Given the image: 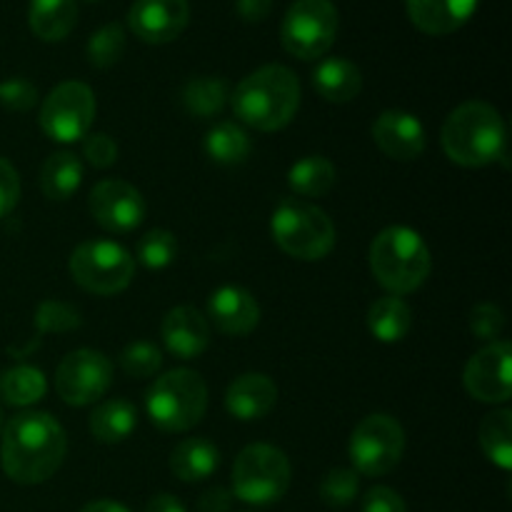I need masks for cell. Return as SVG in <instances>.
I'll use <instances>...</instances> for the list:
<instances>
[{"label": "cell", "instance_id": "cell-1", "mask_svg": "<svg viewBox=\"0 0 512 512\" xmlns=\"http://www.w3.org/2000/svg\"><path fill=\"white\" fill-rule=\"evenodd\" d=\"M68 453L65 430L48 413H20L3 425L0 465L13 483L38 485L53 478Z\"/></svg>", "mask_w": 512, "mask_h": 512}, {"label": "cell", "instance_id": "cell-2", "mask_svg": "<svg viewBox=\"0 0 512 512\" xmlns=\"http://www.w3.org/2000/svg\"><path fill=\"white\" fill-rule=\"evenodd\" d=\"M233 113L248 128L270 133L295 118L300 108V80L285 65H263L233 90Z\"/></svg>", "mask_w": 512, "mask_h": 512}, {"label": "cell", "instance_id": "cell-3", "mask_svg": "<svg viewBox=\"0 0 512 512\" xmlns=\"http://www.w3.org/2000/svg\"><path fill=\"white\" fill-rule=\"evenodd\" d=\"M445 155L463 168H485L505 158V120L483 100H468L448 115L440 133Z\"/></svg>", "mask_w": 512, "mask_h": 512}, {"label": "cell", "instance_id": "cell-4", "mask_svg": "<svg viewBox=\"0 0 512 512\" xmlns=\"http://www.w3.org/2000/svg\"><path fill=\"white\" fill-rule=\"evenodd\" d=\"M433 258L413 228L393 225L380 230L370 245V270L390 295H408L428 280Z\"/></svg>", "mask_w": 512, "mask_h": 512}, {"label": "cell", "instance_id": "cell-5", "mask_svg": "<svg viewBox=\"0 0 512 512\" xmlns=\"http://www.w3.org/2000/svg\"><path fill=\"white\" fill-rule=\"evenodd\" d=\"M270 233L290 258L315 263L335 248V225L323 208L303 198H285L275 205Z\"/></svg>", "mask_w": 512, "mask_h": 512}, {"label": "cell", "instance_id": "cell-6", "mask_svg": "<svg viewBox=\"0 0 512 512\" xmlns=\"http://www.w3.org/2000/svg\"><path fill=\"white\" fill-rule=\"evenodd\" d=\"M208 385L195 370L178 368L155 378L145 395L148 418L165 433H185L203 420Z\"/></svg>", "mask_w": 512, "mask_h": 512}, {"label": "cell", "instance_id": "cell-7", "mask_svg": "<svg viewBox=\"0 0 512 512\" xmlns=\"http://www.w3.org/2000/svg\"><path fill=\"white\" fill-rule=\"evenodd\" d=\"M290 470L288 455L268 443L248 445L235 458L233 465V490L230 493L248 505H273L288 493Z\"/></svg>", "mask_w": 512, "mask_h": 512}, {"label": "cell", "instance_id": "cell-8", "mask_svg": "<svg viewBox=\"0 0 512 512\" xmlns=\"http://www.w3.org/2000/svg\"><path fill=\"white\" fill-rule=\"evenodd\" d=\"M68 270L88 293L115 295L133 283L135 260L113 240H85L70 255Z\"/></svg>", "mask_w": 512, "mask_h": 512}, {"label": "cell", "instance_id": "cell-9", "mask_svg": "<svg viewBox=\"0 0 512 512\" xmlns=\"http://www.w3.org/2000/svg\"><path fill=\"white\" fill-rule=\"evenodd\" d=\"M338 8L333 0H295L280 25L283 48L298 60H318L338 38Z\"/></svg>", "mask_w": 512, "mask_h": 512}, {"label": "cell", "instance_id": "cell-10", "mask_svg": "<svg viewBox=\"0 0 512 512\" xmlns=\"http://www.w3.org/2000/svg\"><path fill=\"white\" fill-rule=\"evenodd\" d=\"M355 473L380 478L398 468L405 453V433L393 415L373 413L355 425L348 443Z\"/></svg>", "mask_w": 512, "mask_h": 512}, {"label": "cell", "instance_id": "cell-11", "mask_svg": "<svg viewBox=\"0 0 512 512\" xmlns=\"http://www.w3.org/2000/svg\"><path fill=\"white\" fill-rule=\"evenodd\" d=\"M95 120V95L80 80H68L50 90L40 108V128L58 143L85 138Z\"/></svg>", "mask_w": 512, "mask_h": 512}, {"label": "cell", "instance_id": "cell-12", "mask_svg": "<svg viewBox=\"0 0 512 512\" xmlns=\"http://www.w3.org/2000/svg\"><path fill=\"white\" fill-rule=\"evenodd\" d=\"M113 385V363L100 350H75L65 355L55 373V393L75 408L93 405Z\"/></svg>", "mask_w": 512, "mask_h": 512}, {"label": "cell", "instance_id": "cell-13", "mask_svg": "<svg viewBox=\"0 0 512 512\" xmlns=\"http://www.w3.org/2000/svg\"><path fill=\"white\" fill-rule=\"evenodd\" d=\"M512 348L508 340H495L468 360L463 373L465 390L480 403L500 405L512 398Z\"/></svg>", "mask_w": 512, "mask_h": 512}, {"label": "cell", "instance_id": "cell-14", "mask_svg": "<svg viewBox=\"0 0 512 512\" xmlns=\"http://www.w3.org/2000/svg\"><path fill=\"white\" fill-rule=\"evenodd\" d=\"M90 213L108 233H133L145 220L148 205L140 190L125 180H100L90 193Z\"/></svg>", "mask_w": 512, "mask_h": 512}, {"label": "cell", "instance_id": "cell-15", "mask_svg": "<svg viewBox=\"0 0 512 512\" xmlns=\"http://www.w3.org/2000/svg\"><path fill=\"white\" fill-rule=\"evenodd\" d=\"M188 23V0H135L128 10V28L148 45H165L180 38Z\"/></svg>", "mask_w": 512, "mask_h": 512}, {"label": "cell", "instance_id": "cell-16", "mask_svg": "<svg viewBox=\"0 0 512 512\" xmlns=\"http://www.w3.org/2000/svg\"><path fill=\"white\" fill-rule=\"evenodd\" d=\"M373 140L388 158L400 160V163L420 158L428 143L423 123L405 110L380 113L373 123Z\"/></svg>", "mask_w": 512, "mask_h": 512}, {"label": "cell", "instance_id": "cell-17", "mask_svg": "<svg viewBox=\"0 0 512 512\" xmlns=\"http://www.w3.org/2000/svg\"><path fill=\"white\" fill-rule=\"evenodd\" d=\"M208 323L225 335H248L260 323V305L245 288L223 285L208 300Z\"/></svg>", "mask_w": 512, "mask_h": 512}, {"label": "cell", "instance_id": "cell-18", "mask_svg": "<svg viewBox=\"0 0 512 512\" xmlns=\"http://www.w3.org/2000/svg\"><path fill=\"white\" fill-rule=\"evenodd\" d=\"M163 343L180 360L203 355L210 345V323L193 305H178L163 320Z\"/></svg>", "mask_w": 512, "mask_h": 512}, {"label": "cell", "instance_id": "cell-19", "mask_svg": "<svg viewBox=\"0 0 512 512\" xmlns=\"http://www.w3.org/2000/svg\"><path fill=\"white\" fill-rule=\"evenodd\" d=\"M278 403V385L263 373H245L225 390V410L243 423H255L273 413Z\"/></svg>", "mask_w": 512, "mask_h": 512}, {"label": "cell", "instance_id": "cell-20", "mask_svg": "<svg viewBox=\"0 0 512 512\" xmlns=\"http://www.w3.org/2000/svg\"><path fill=\"white\" fill-rule=\"evenodd\" d=\"M478 3L480 0H405V10L420 33L450 35L473 18Z\"/></svg>", "mask_w": 512, "mask_h": 512}, {"label": "cell", "instance_id": "cell-21", "mask_svg": "<svg viewBox=\"0 0 512 512\" xmlns=\"http://www.w3.org/2000/svg\"><path fill=\"white\" fill-rule=\"evenodd\" d=\"M313 88L330 103H350L363 90V73L345 58H325L313 70Z\"/></svg>", "mask_w": 512, "mask_h": 512}, {"label": "cell", "instance_id": "cell-22", "mask_svg": "<svg viewBox=\"0 0 512 512\" xmlns=\"http://www.w3.org/2000/svg\"><path fill=\"white\" fill-rule=\"evenodd\" d=\"M220 465L218 445L205 438H188L170 453V470L183 483H200L210 478Z\"/></svg>", "mask_w": 512, "mask_h": 512}, {"label": "cell", "instance_id": "cell-23", "mask_svg": "<svg viewBox=\"0 0 512 512\" xmlns=\"http://www.w3.org/2000/svg\"><path fill=\"white\" fill-rule=\"evenodd\" d=\"M75 23H78L75 0H30L28 25L45 43H58L68 38Z\"/></svg>", "mask_w": 512, "mask_h": 512}, {"label": "cell", "instance_id": "cell-24", "mask_svg": "<svg viewBox=\"0 0 512 512\" xmlns=\"http://www.w3.org/2000/svg\"><path fill=\"white\" fill-rule=\"evenodd\" d=\"M138 428V410L123 398H113L100 403L90 415V433L100 443H123Z\"/></svg>", "mask_w": 512, "mask_h": 512}, {"label": "cell", "instance_id": "cell-25", "mask_svg": "<svg viewBox=\"0 0 512 512\" xmlns=\"http://www.w3.org/2000/svg\"><path fill=\"white\" fill-rule=\"evenodd\" d=\"M413 328V310L398 295L375 300L368 310V330L380 343H400Z\"/></svg>", "mask_w": 512, "mask_h": 512}, {"label": "cell", "instance_id": "cell-26", "mask_svg": "<svg viewBox=\"0 0 512 512\" xmlns=\"http://www.w3.org/2000/svg\"><path fill=\"white\" fill-rule=\"evenodd\" d=\"M80 183H83V163L75 158L68 150L53 153L43 163L40 170V188H43L45 198L50 200H68L78 193Z\"/></svg>", "mask_w": 512, "mask_h": 512}, {"label": "cell", "instance_id": "cell-27", "mask_svg": "<svg viewBox=\"0 0 512 512\" xmlns=\"http://www.w3.org/2000/svg\"><path fill=\"white\" fill-rule=\"evenodd\" d=\"M230 98L228 83L220 75H195L185 83L183 95V108L188 110L195 118H213L220 115Z\"/></svg>", "mask_w": 512, "mask_h": 512}, {"label": "cell", "instance_id": "cell-28", "mask_svg": "<svg viewBox=\"0 0 512 512\" xmlns=\"http://www.w3.org/2000/svg\"><path fill=\"white\" fill-rule=\"evenodd\" d=\"M48 393V380L33 365H15L0 375V398L13 408H28Z\"/></svg>", "mask_w": 512, "mask_h": 512}, {"label": "cell", "instance_id": "cell-29", "mask_svg": "<svg viewBox=\"0 0 512 512\" xmlns=\"http://www.w3.org/2000/svg\"><path fill=\"white\" fill-rule=\"evenodd\" d=\"M335 165L323 155H308L290 165L288 185L303 198H320L335 185Z\"/></svg>", "mask_w": 512, "mask_h": 512}, {"label": "cell", "instance_id": "cell-30", "mask_svg": "<svg viewBox=\"0 0 512 512\" xmlns=\"http://www.w3.org/2000/svg\"><path fill=\"white\" fill-rule=\"evenodd\" d=\"M480 448L500 470L512 468V410H493L480 423Z\"/></svg>", "mask_w": 512, "mask_h": 512}, {"label": "cell", "instance_id": "cell-31", "mask_svg": "<svg viewBox=\"0 0 512 512\" xmlns=\"http://www.w3.org/2000/svg\"><path fill=\"white\" fill-rule=\"evenodd\" d=\"M205 155L218 165H240L250 155V138L238 123H218L205 133Z\"/></svg>", "mask_w": 512, "mask_h": 512}, {"label": "cell", "instance_id": "cell-32", "mask_svg": "<svg viewBox=\"0 0 512 512\" xmlns=\"http://www.w3.org/2000/svg\"><path fill=\"white\" fill-rule=\"evenodd\" d=\"M125 53V28L120 23H105L88 40V63L98 70H108L120 63Z\"/></svg>", "mask_w": 512, "mask_h": 512}, {"label": "cell", "instance_id": "cell-33", "mask_svg": "<svg viewBox=\"0 0 512 512\" xmlns=\"http://www.w3.org/2000/svg\"><path fill=\"white\" fill-rule=\"evenodd\" d=\"M135 255L148 270H163L178 258V240L170 230L155 228L138 240Z\"/></svg>", "mask_w": 512, "mask_h": 512}, {"label": "cell", "instance_id": "cell-34", "mask_svg": "<svg viewBox=\"0 0 512 512\" xmlns=\"http://www.w3.org/2000/svg\"><path fill=\"white\" fill-rule=\"evenodd\" d=\"M360 493V478L350 468H335L320 483V498L328 508H348Z\"/></svg>", "mask_w": 512, "mask_h": 512}, {"label": "cell", "instance_id": "cell-35", "mask_svg": "<svg viewBox=\"0 0 512 512\" xmlns=\"http://www.w3.org/2000/svg\"><path fill=\"white\" fill-rule=\"evenodd\" d=\"M120 365H123L125 375H130V378H155L158 370L163 368V353H160L158 345L138 340V343H130L120 353Z\"/></svg>", "mask_w": 512, "mask_h": 512}, {"label": "cell", "instance_id": "cell-36", "mask_svg": "<svg viewBox=\"0 0 512 512\" xmlns=\"http://www.w3.org/2000/svg\"><path fill=\"white\" fill-rule=\"evenodd\" d=\"M35 323H38L40 333H63V330H75L80 328V313L70 305L58 303V300H45L38 308L35 315Z\"/></svg>", "mask_w": 512, "mask_h": 512}, {"label": "cell", "instance_id": "cell-37", "mask_svg": "<svg viewBox=\"0 0 512 512\" xmlns=\"http://www.w3.org/2000/svg\"><path fill=\"white\" fill-rule=\"evenodd\" d=\"M505 328V313L493 303H480L475 305L473 313H470V330L478 340H495L500 338Z\"/></svg>", "mask_w": 512, "mask_h": 512}, {"label": "cell", "instance_id": "cell-38", "mask_svg": "<svg viewBox=\"0 0 512 512\" xmlns=\"http://www.w3.org/2000/svg\"><path fill=\"white\" fill-rule=\"evenodd\" d=\"M38 103V90L30 80L25 78H10L0 83V105L13 113H25Z\"/></svg>", "mask_w": 512, "mask_h": 512}, {"label": "cell", "instance_id": "cell-39", "mask_svg": "<svg viewBox=\"0 0 512 512\" xmlns=\"http://www.w3.org/2000/svg\"><path fill=\"white\" fill-rule=\"evenodd\" d=\"M83 153L93 168H110L118 160V145L105 133H93L85 135Z\"/></svg>", "mask_w": 512, "mask_h": 512}, {"label": "cell", "instance_id": "cell-40", "mask_svg": "<svg viewBox=\"0 0 512 512\" xmlns=\"http://www.w3.org/2000/svg\"><path fill=\"white\" fill-rule=\"evenodd\" d=\"M20 200V178L13 163L0 158V218L10 215Z\"/></svg>", "mask_w": 512, "mask_h": 512}, {"label": "cell", "instance_id": "cell-41", "mask_svg": "<svg viewBox=\"0 0 512 512\" xmlns=\"http://www.w3.org/2000/svg\"><path fill=\"white\" fill-rule=\"evenodd\" d=\"M363 512H408L405 500L393 488H370L363 498Z\"/></svg>", "mask_w": 512, "mask_h": 512}, {"label": "cell", "instance_id": "cell-42", "mask_svg": "<svg viewBox=\"0 0 512 512\" xmlns=\"http://www.w3.org/2000/svg\"><path fill=\"white\" fill-rule=\"evenodd\" d=\"M235 10L245 23H260L273 10V0H235Z\"/></svg>", "mask_w": 512, "mask_h": 512}, {"label": "cell", "instance_id": "cell-43", "mask_svg": "<svg viewBox=\"0 0 512 512\" xmlns=\"http://www.w3.org/2000/svg\"><path fill=\"white\" fill-rule=\"evenodd\" d=\"M233 503V493L225 488H213L198 500V512H228Z\"/></svg>", "mask_w": 512, "mask_h": 512}, {"label": "cell", "instance_id": "cell-44", "mask_svg": "<svg viewBox=\"0 0 512 512\" xmlns=\"http://www.w3.org/2000/svg\"><path fill=\"white\" fill-rule=\"evenodd\" d=\"M145 512H185V508L175 495L163 493V495H155V498L150 500Z\"/></svg>", "mask_w": 512, "mask_h": 512}, {"label": "cell", "instance_id": "cell-45", "mask_svg": "<svg viewBox=\"0 0 512 512\" xmlns=\"http://www.w3.org/2000/svg\"><path fill=\"white\" fill-rule=\"evenodd\" d=\"M80 512H130L125 505L113 503V500H95V503H88Z\"/></svg>", "mask_w": 512, "mask_h": 512}, {"label": "cell", "instance_id": "cell-46", "mask_svg": "<svg viewBox=\"0 0 512 512\" xmlns=\"http://www.w3.org/2000/svg\"><path fill=\"white\" fill-rule=\"evenodd\" d=\"M3 425H5V415H3V410H0V430H3Z\"/></svg>", "mask_w": 512, "mask_h": 512}]
</instances>
